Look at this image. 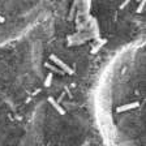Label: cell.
Segmentation results:
<instances>
[{
    "label": "cell",
    "instance_id": "cell-7",
    "mask_svg": "<svg viewBox=\"0 0 146 146\" xmlns=\"http://www.w3.org/2000/svg\"><path fill=\"white\" fill-rule=\"evenodd\" d=\"M5 21V20H4V17H1V16H0V22H4Z\"/></svg>",
    "mask_w": 146,
    "mask_h": 146
},
{
    "label": "cell",
    "instance_id": "cell-1",
    "mask_svg": "<svg viewBox=\"0 0 146 146\" xmlns=\"http://www.w3.org/2000/svg\"><path fill=\"white\" fill-rule=\"evenodd\" d=\"M50 59H51L52 61H54L56 65H58L59 68L61 69V72L63 73H68V74H73V69L69 67V65H67V64L64 63L61 59H59L56 55H50Z\"/></svg>",
    "mask_w": 146,
    "mask_h": 146
},
{
    "label": "cell",
    "instance_id": "cell-5",
    "mask_svg": "<svg viewBox=\"0 0 146 146\" xmlns=\"http://www.w3.org/2000/svg\"><path fill=\"white\" fill-rule=\"evenodd\" d=\"M104 43H107V39H102V40H100V42H99V44H98L97 47H94V48L91 50V54H95V52H98V50H99L100 47H102V46L104 44Z\"/></svg>",
    "mask_w": 146,
    "mask_h": 146
},
{
    "label": "cell",
    "instance_id": "cell-3",
    "mask_svg": "<svg viewBox=\"0 0 146 146\" xmlns=\"http://www.w3.org/2000/svg\"><path fill=\"white\" fill-rule=\"evenodd\" d=\"M140 106V103L138 102H134V103H128V104H124V106H120L116 108V111L117 112H125V111H129V110H133L136 108V107Z\"/></svg>",
    "mask_w": 146,
    "mask_h": 146
},
{
    "label": "cell",
    "instance_id": "cell-2",
    "mask_svg": "<svg viewBox=\"0 0 146 146\" xmlns=\"http://www.w3.org/2000/svg\"><path fill=\"white\" fill-rule=\"evenodd\" d=\"M48 103L51 104V106L54 107V108L56 110V111H58V112L60 113V115H65V110H64L63 107L60 106V103H58V102H56V100H55L52 97H50V98H48Z\"/></svg>",
    "mask_w": 146,
    "mask_h": 146
},
{
    "label": "cell",
    "instance_id": "cell-6",
    "mask_svg": "<svg viewBox=\"0 0 146 146\" xmlns=\"http://www.w3.org/2000/svg\"><path fill=\"white\" fill-rule=\"evenodd\" d=\"M145 7V1H142V3H140V5H138V8H137V13H140L141 11H142V8Z\"/></svg>",
    "mask_w": 146,
    "mask_h": 146
},
{
    "label": "cell",
    "instance_id": "cell-4",
    "mask_svg": "<svg viewBox=\"0 0 146 146\" xmlns=\"http://www.w3.org/2000/svg\"><path fill=\"white\" fill-rule=\"evenodd\" d=\"M52 78H54V74H52V73H48L47 77H46V80H44V88H50V86H51Z\"/></svg>",
    "mask_w": 146,
    "mask_h": 146
}]
</instances>
